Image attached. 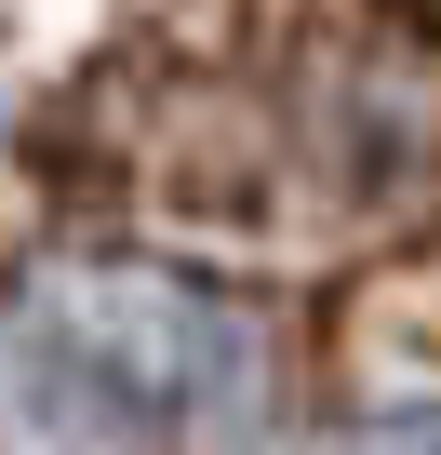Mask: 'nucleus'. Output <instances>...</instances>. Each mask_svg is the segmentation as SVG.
I'll use <instances>...</instances> for the list:
<instances>
[{
    "label": "nucleus",
    "instance_id": "1",
    "mask_svg": "<svg viewBox=\"0 0 441 455\" xmlns=\"http://www.w3.org/2000/svg\"><path fill=\"white\" fill-rule=\"evenodd\" d=\"M281 402V322L161 255H41L0 282V455H241Z\"/></svg>",
    "mask_w": 441,
    "mask_h": 455
}]
</instances>
